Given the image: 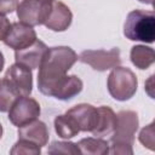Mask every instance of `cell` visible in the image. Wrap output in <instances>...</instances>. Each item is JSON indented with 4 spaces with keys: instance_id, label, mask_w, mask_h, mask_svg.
Here are the masks:
<instances>
[{
    "instance_id": "6da1fadb",
    "label": "cell",
    "mask_w": 155,
    "mask_h": 155,
    "mask_svg": "<svg viewBox=\"0 0 155 155\" xmlns=\"http://www.w3.org/2000/svg\"><path fill=\"white\" fill-rule=\"evenodd\" d=\"M78 54L69 46L50 47L39 67L38 88L48 97H52L54 91L68 78V70L76 63Z\"/></svg>"
},
{
    "instance_id": "7a4b0ae2",
    "label": "cell",
    "mask_w": 155,
    "mask_h": 155,
    "mask_svg": "<svg viewBox=\"0 0 155 155\" xmlns=\"http://www.w3.org/2000/svg\"><path fill=\"white\" fill-rule=\"evenodd\" d=\"M139 126L138 114L133 110H121L116 114V126L110 138L109 153L133 154L134 136Z\"/></svg>"
},
{
    "instance_id": "3957f363",
    "label": "cell",
    "mask_w": 155,
    "mask_h": 155,
    "mask_svg": "<svg viewBox=\"0 0 155 155\" xmlns=\"http://www.w3.org/2000/svg\"><path fill=\"white\" fill-rule=\"evenodd\" d=\"M124 35L131 41L153 44L155 40V15L153 11L133 10L124 23Z\"/></svg>"
},
{
    "instance_id": "277c9868",
    "label": "cell",
    "mask_w": 155,
    "mask_h": 155,
    "mask_svg": "<svg viewBox=\"0 0 155 155\" xmlns=\"http://www.w3.org/2000/svg\"><path fill=\"white\" fill-rule=\"evenodd\" d=\"M107 87L114 99L125 102L131 99L136 94L138 79L130 68L117 65L113 68L108 76Z\"/></svg>"
},
{
    "instance_id": "5b68a950",
    "label": "cell",
    "mask_w": 155,
    "mask_h": 155,
    "mask_svg": "<svg viewBox=\"0 0 155 155\" xmlns=\"http://www.w3.org/2000/svg\"><path fill=\"white\" fill-rule=\"evenodd\" d=\"M52 2L53 0H22L16 8L17 17L27 25H41L50 16Z\"/></svg>"
},
{
    "instance_id": "8992f818",
    "label": "cell",
    "mask_w": 155,
    "mask_h": 155,
    "mask_svg": "<svg viewBox=\"0 0 155 155\" xmlns=\"http://www.w3.org/2000/svg\"><path fill=\"white\" fill-rule=\"evenodd\" d=\"M41 109L36 99L29 96H19L8 110V120L16 127H22L40 116Z\"/></svg>"
},
{
    "instance_id": "52a82bcc",
    "label": "cell",
    "mask_w": 155,
    "mask_h": 155,
    "mask_svg": "<svg viewBox=\"0 0 155 155\" xmlns=\"http://www.w3.org/2000/svg\"><path fill=\"white\" fill-rule=\"evenodd\" d=\"M78 61L88 64L97 71H105L121 64L120 50L114 47L109 51L105 50H85L78 56Z\"/></svg>"
},
{
    "instance_id": "ba28073f",
    "label": "cell",
    "mask_w": 155,
    "mask_h": 155,
    "mask_svg": "<svg viewBox=\"0 0 155 155\" xmlns=\"http://www.w3.org/2000/svg\"><path fill=\"white\" fill-rule=\"evenodd\" d=\"M36 40V31L33 29V27L22 22H15L11 24V29L4 39V44L15 51H19L33 45Z\"/></svg>"
},
{
    "instance_id": "9c48e42d",
    "label": "cell",
    "mask_w": 155,
    "mask_h": 155,
    "mask_svg": "<svg viewBox=\"0 0 155 155\" xmlns=\"http://www.w3.org/2000/svg\"><path fill=\"white\" fill-rule=\"evenodd\" d=\"M5 78L11 82V85L17 90L19 96H29L33 91V73L31 69L15 63L7 68Z\"/></svg>"
},
{
    "instance_id": "30bf717a",
    "label": "cell",
    "mask_w": 155,
    "mask_h": 155,
    "mask_svg": "<svg viewBox=\"0 0 155 155\" xmlns=\"http://www.w3.org/2000/svg\"><path fill=\"white\" fill-rule=\"evenodd\" d=\"M65 114H68L75 121L80 132H92L98 116L97 108L87 103L76 104L73 108L68 109Z\"/></svg>"
},
{
    "instance_id": "8fae6325",
    "label": "cell",
    "mask_w": 155,
    "mask_h": 155,
    "mask_svg": "<svg viewBox=\"0 0 155 155\" xmlns=\"http://www.w3.org/2000/svg\"><path fill=\"white\" fill-rule=\"evenodd\" d=\"M71 21H73V13L70 8L64 2L53 0L52 10L44 25L52 31H64L70 27Z\"/></svg>"
},
{
    "instance_id": "7c38bea8",
    "label": "cell",
    "mask_w": 155,
    "mask_h": 155,
    "mask_svg": "<svg viewBox=\"0 0 155 155\" xmlns=\"http://www.w3.org/2000/svg\"><path fill=\"white\" fill-rule=\"evenodd\" d=\"M47 50L48 47L45 42H42L41 40H36L33 45L19 51H15V61L16 63L30 68L31 70L39 69Z\"/></svg>"
},
{
    "instance_id": "4fadbf2b",
    "label": "cell",
    "mask_w": 155,
    "mask_h": 155,
    "mask_svg": "<svg viewBox=\"0 0 155 155\" xmlns=\"http://www.w3.org/2000/svg\"><path fill=\"white\" fill-rule=\"evenodd\" d=\"M48 128L45 122L40 120H34L22 127H18V138L29 140L40 148L45 147L48 142Z\"/></svg>"
},
{
    "instance_id": "5bb4252c",
    "label": "cell",
    "mask_w": 155,
    "mask_h": 155,
    "mask_svg": "<svg viewBox=\"0 0 155 155\" xmlns=\"http://www.w3.org/2000/svg\"><path fill=\"white\" fill-rule=\"evenodd\" d=\"M98 116H97V122L91 132L94 137H105V136H111L115 126H116V114L110 107L102 105L97 108Z\"/></svg>"
},
{
    "instance_id": "9a60e30c",
    "label": "cell",
    "mask_w": 155,
    "mask_h": 155,
    "mask_svg": "<svg viewBox=\"0 0 155 155\" xmlns=\"http://www.w3.org/2000/svg\"><path fill=\"white\" fill-rule=\"evenodd\" d=\"M130 58L133 65L138 69H148L155 61V52L151 47L145 45H134L131 48Z\"/></svg>"
},
{
    "instance_id": "2e32d148",
    "label": "cell",
    "mask_w": 155,
    "mask_h": 155,
    "mask_svg": "<svg viewBox=\"0 0 155 155\" xmlns=\"http://www.w3.org/2000/svg\"><path fill=\"white\" fill-rule=\"evenodd\" d=\"M80 154L85 155H107L109 154V143L99 137L82 138L76 143Z\"/></svg>"
},
{
    "instance_id": "e0dca14e",
    "label": "cell",
    "mask_w": 155,
    "mask_h": 155,
    "mask_svg": "<svg viewBox=\"0 0 155 155\" xmlns=\"http://www.w3.org/2000/svg\"><path fill=\"white\" fill-rule=\"evenodd\" d=\"M53 125H54L56 133L63 139H70L80 132L78 125L75 124V121L68 114L56 116V119L53 121Z\"/></svg>"
},
{
    "instance_id": "ac0fdd59",
    "label": "cell",
    "mask_w": 155,
    "mask_h": 155,
    "mask_svg": "<svg viewBox=\"0 0 155 155\" xmlns=\"http://www.w3.org/2000/svg\"><path fill=\"white\" fill-rule=\"evenodd\" d=\"M18 97L19 93L11 85V82L6 78L0 79V111H8Z\"/></svg>"
},
{
    "instance_id": "d6986e66",
    "label": "cell",
    "mask_w": 155,
    "mask_h": 155,
    "mask_svg": "<svg viewBox=\"0 0 155 155\" xmlns=\"http://www.w3.org/2000/svg\"><path fill=\"white\" fill-rule=\"evenodd\" d=\"M41 153V148L29 140L25 139H18V142L15 143L13 148L10 150V154L12 155H19V154H25V155H39Z\"/></svg>"
},
{
    "instance_id": "ffe728a7",
    "label": "cell",
    "mask_w": 155,
    "mask_h": 155,
    "mask_svg": "<svg viewBox=\"0 0 155 155\" xmlns=\"http://www.w3.org/2000/svg\"><path fill=\"white\" fill-rule=\"evenodd\" d=\"M48 154H71V155H76L80 154L79 148L76 145V143L73 142H52L51 145L47 149Z\"/></svg>"
},
{
    "instance_id": "44dd1931",
    "label": "cell",
    "mask_w": 155,
    "mask_h": 155,
    "mask_svg": "<svg viewBox=\"0 0 155 155\" xmlns=\"http://www.w3.org/2000/svg\"><path fill=\"white\" fill-rule=\"evenodd\" d=\"M154 122L149 124L148 126H145L144 128L140 130L139 132V136H138V139L139 142L147 147L148 149L150 150H154V145H155V137H154Z\"/></svg>"
},
{
    "instance_id": "7402d4cb",
    "label": "cell",
    "mask_w": 155,
    "mask_h": 155,
    "mask_svg": "<svg viewBox=\"0 0 155 155\" xmlns=\"http://www.w3.org/2000/svg\"><path fill=\"white\" fill-rule=\"evenodd\" d=\"M18 6V0H0V15L12 13Z\"/></svg>"
},
{
    "instance_id": "603a6c76",
    "label": "cell",
    "mask_w": 155,
    "mask_h": 155,
    "mask_svg": "<svg viewBox=\"0 0 155 155\" xmlns=\"http://www.w3.org/2000/svg\"><path fill=\"white\" fill-rule=\"evenodd\" d=\"M11 22L8 21V18H6L5 16L0 15V40L4 41V39L6 38L7 33L11 29Z\"/></svg>"
},
{
    "instance_id": "cb8c5ba5",
    "label": "cell",
    "mask_w": 155,
    "mask_h": 155,
    "mask_svg": "<svg viewBox=\"0 0 155 155\" xmlns=\"http://www.w3.org/2000/svg\"><path fill=\"white\" fill-rule=\"evenodd\" d=\"M4 65H5V58H4V54H2V52L0 51V71L2 70Z\"/></svg>"
},
{
    "instance_id": "d4e9b609",
    "label": "cell",
    "mask_w": 155,
    "mask_h": 155,
    "mask_svg": "<svg viewBox=\"0 0 155 155\" xmlns=\"http://www.w3.org/2000/svg\"><path fill=\"white\" fill-rule=\"evenodd\" d=\"M139 2H143V4H148V5H153L154 4V0H138Z\"/></svg>"
},
{
    "instance_id": "484cf974",
    "label": "cell",
    "mask_w": 155,
    "mask_h": 155,
    "mask_svg": "<svg viewBox=\"0 0 155 155\" xmlns=\"http://www.w3.org/2000/svg\"><path fill=\"white\" fill-rule=\"evenodd\" d=\"M2 132H4V130H2V125L0 124V139H1V137H2Z\"/></svg>"
}]
</instances>
